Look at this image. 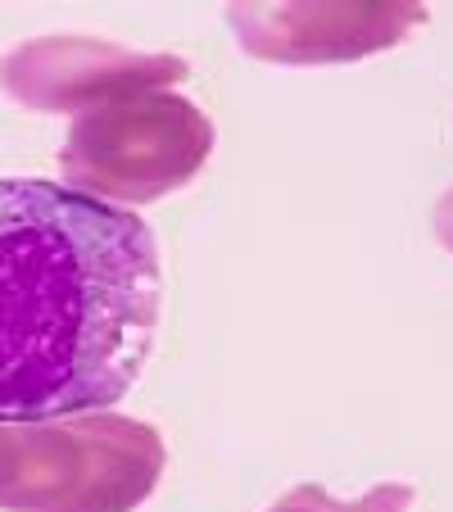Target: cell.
Wrapping results in <instances>:
<instances>
[{"instance_id":"obj_2","label":"cell","mask_w":453,"mask_h":512,"mask_svg":"<svg viewBox=\"0 0 453 512\" xmlns=\"http://www.w3.org/2000/svg\"><path fill=\"white\" fill-rule=\"evenodd\" d=\"M164 463V435L109 408L0 422V508L136 512L155 494Z\"/></svg>"},{"instance_id":"obj_4","label":"cell","mask_w":453,"mask_h":512,"mask_svg":"<svg viewBox=\"0 0 453 512\" xmlns=\"http://www.w3.org/2000/svg\"><path fill=\"white\" fill-rule=\"evenodd\" d=\"M227 23L263 64H354L426 23V0H227Z\"/></svg>"},{"instance_id":"obj_6","label":"cell","mask_w":453,"mask_h":512,"mask_svg":"<svg viewBox=\"0 0 453 512\" xmlns=\"http://www.w3.org/2000/svg\"><path fill=\"white\" fill-rule=\"evenodd\" d=\"M413 508V490L408 485H376L363 499H331L322 485H299L272 512H408Z\"/></svg>"},{"instance_id":"obj_7","label":"cell","mask_w":453,"mask_h":512,"mask_svg":"<svg viewBox=\"0 0 453 512\" xmlns=\"http://www.w3.org/2000/svg\"><path fill=\"white\" fill-rule=\"evenodd\" d=\"M431 223H435V236H440V245L453 254V191L440 195V204H435V213H431Z\"/></svg>"},{"instance_id":"obj_1","label":"cell","mask_w":453,"mask_h":512,"mask_svg":"<svg viewBox=\"0 0 453 512\" xmlns=\"http://www.w3.org/2000/svg\"><path fill=\"white\" fill-rule=\"evenodd\" d=\"M159 304V245L136 213L46 177H0V422L127 399Z\"/></svg>"},{"instance_id":"obj_3","label":"cell","mask_w":453,"mask_h":512,"mask_svg":"<svg viewBox=\"0 0 453 512\" xmlns=\"http://www.w3.org/2000/svg\"><path fill=\"white\" fill-rule=\"evenodd\" d=\"M213 155V123L173 91H145L78 114L59 173L73 191L114 204H155L186 186Z\"/></svg>"},{"instance_id":"obj_5","label":"cell","mask_w":453,"mask_h":512,"mask_svg":"<svg viewBox=\"0 0 453 512\" xmlns=\"http://www.w3.org/2000/svg\"><path fill=\"white\" fill-rule=\"evenodd\" d=\"M191 68L177 55H141L100 37H37L0 59V87L37 114H87L127 96L164 91Z\"/></svg>"}]
</instances>
